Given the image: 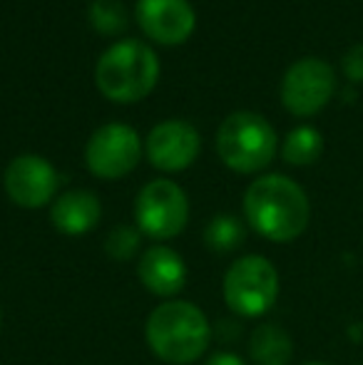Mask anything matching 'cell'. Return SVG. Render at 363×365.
Wrapping results in <instances>:
<instances>
[{
	"mask_svg": "<svg viewBox=\"0 0 363 365\" xmlns=\"http://www.w3.org/2000/svg\"><path fill=\"white\" fill-rule=\"evenodd\" d=\"M140 244V229H135V226H115L105 239V251L115 261H130L137 256Z\"/></svg>",
	"mask_w": 363,
	"mask_h": 365,
	"instance_id": "ac0fdd59",
	"label": "cell"
},
{
	"mask_svg": "<svg viewBox=\"0 0 363 365\" xmlns=\"http://www.w3.org/2000/svg\"><path fill=\"white\" fill-rule=\"evenodd\" d=\"M244 217L259 236L274 244L296 241L311 221L306 192L284 174H264L244 194Z\"/></svg>",
	"mask_w": 363,
	"mask_h": 365,
	"instance_id": "6da1fadb",
	"label": "cell"
},
{
	"mask_svg": "<svg viewBox=\"0 0 363 365\" xmlns=\"http://www.w3.org/2000/svg\"><path fill=\"white\" fill-rule=\"evenodd\" d=\"M321 152H324V137L314 127H296L281 147V157L291 167H309L321 157Z\"/></svg>",
	"mask_w": 363,
	"mask_h": 365,
	"instance_id": "2e32d148",
	"label": "cell"
},
{
	"mask_svg": "<svg viewBox=\"0 0 363 365\" xmlns=\"http://www.w3.org/2000/svg\"><path fill=\"white\" fill-rule=\"evenodd\" d=\"M244 239H247V229L232 214H219L204 229V244L214 254H232L244 244Z\"/></svg>",
	"mask_w": 363,
	"mask_h": 365,
	"instance_id": "9a60e30c",
	"label": "cell"
},
{
	"mask_svg": "<svg viewBox=\"0 0 363 365\" xmlns=\"http://www.w3.org/2000/svg\"><path fill=\"white\" fill-rule=\"evenodd\" d=\"M249 358L254 365H289L294 358V341L279 323H262L249 336Z\"/></svg>",
	"mask_w": 363,
	"mask_h": 365,
	"instance_id": "5bb4252c",
	"label": "cell"
},
{
	"mask_svg": "<svg viewBox=\"0 0 363 365\" xmlns=\"http://www.w3.org/2000/svg\"><path fill=\"white\" fill-rule=\"evenodd\" d=\"M145 338L150 351L167 365H192L207 353L212 326L199 306L172 298L147 316Z\"/></svg>",
	"mask_w": 363,
	"mask_h": 365,
	"instance_id": "7a4b0ae2",
	"label": "cell"
},
{
	"mask_svg": "<svg viewBox=\"0 0 363 365\" xmlns=\"http://www.w3.org/2000/svg\"><path fill=\"white\" fill-rule=\"evenodd\" d=\"M204 365H247V363H244V358H239L237 353L222 351V353H214Z\"/></svg>",
	"mask_w": 363,
	"mask_h": 365,
	"instance_id": "ffe728a7",
	"label": "cell"
},
{
	"mask_svg": "<svg viewBox=\"0 0 363 365\" xmlns=\"http://www.w3.org/2000/svg\"><path fill=\"white\" fill-rule=\"evenodd\" d=\"M344 73L351 82H363V43L344 55Z\"/></svg>",
	"mask_w": 363,
	"mask_h": 365,
	"instance_id": "d6986e66",
	"label": "cell"
},
{
	"mask_svg": "<svg viewBox=\"0 0 363 365\" xmlns=\"http://www.w3.org/2000/svg\"><path fill=\"white\" fill-rule=\"evenodd\" d=\"M217 154L232 172L257 174L272 164L276 132L257 112H234L217 132Z\"/></svg>",
	"mask_w": 363,
	"mask_h": 365,
	"instance_id": "277c9868",
	"label": "cell"
},
{
	"mask_svg": "<svg viewBox=\"0 0 363 365\" xmlns=\"http://www.w3.org/2000/svg\"><path fill=\"white\" fill-rule=\"evenodd\" d=\"M142 157V145L137 132L130 125L110 122L90 137L85 147L88 169L100 179L127 177Z\"/></svg>",
	"mask_w": 363,
	"mask_h": 365,
	"instance_id": "52a82bcc",
	"label": "cell"
},
{
	"mask_svg": "<svg viewBox=\"0 0 363 365\" xmlns=\"http://www.w3.org/2000/svg\"><path fill=\"white\" fill-rule=\"evenodd\" d=\"M0 328H3V313H0Z\"/></svg>",
	"mask_w": 363,
	"mask_h": 365,
	"instance_id": "7402d4cb",
	"label": "cell"
},
{
	"mask_svg": "<svg viewBox=\"0 0 363 365\" xmlns=\"http://www.w3.org/2000/svg\"><path fill=\"white\" fill-rule=\"evenodd\" d=\"M90 23L97 33L117 35L127 28V10L120 0H95L90 5Z\"/></svg>",
	"mask_w": 363,
	"mask_h": 365,
	"instance_id": "e0dca14e",
	"label": "cell"
},
{
	"mask_svg": "<svg viewBox=\"0 0 363 365\" xmlns=\"http://www.w3.org/2000/svg\"><path fill=\"white\" fill-rule=\"evenodd\" d=\"M222 293L232 313L259 318L272 311L279 298V271L267 256H242L224 274Z\"/></svg>",
	"mask_w": 363,
	"mask_h": 365,
	"instance_id": "5b68a950",
	"label": "cell"
},
{
	"mask_svg": "<svg viewBox=\"0 0 363 365\" xmlns=\"http://www.w3.org/2000/svg\"><path fill=\"white\" fill-rule=\"evenodd\" d=\"M336 87L334 68L324 60L304 58L294 63L281 82V102L296 117H311L324 110Z\"/></svg>",
	"mask_w": 363,
	"mask_h": 365,
	"instance_id": "ba28073f",
	"label": "cell"
},
{
	"mask_svg": "<svg viewBox=\"0 0 363 365\" xmlns=\"http://www.w3.org/2000/svg\"><path fill=\"white\" fill-rule=\"evenodd\" d=\"M202 140L189 122L167 120L147 137V159L160 172H184L199 157Z\"/></svg>",
	"mask_w": 363,
	"mask_h": 365,
	"instance_id": "30bf717a",
	"label": "cell"
},
{
	"mask_svg": "<svg viewBox=\"0 0 363 365\" xmlns=\"http://www.w3.org/2000/svg\"><path fill=\"white\" fill-rule=\"evenodd\" d=\"M304 365H326V363H319V361H311V363H304Z\"/></svg>",
	"mask_w": 363,
	"mask_h": 365,
	"instance_id": "44dd1931",
	"label": "cell"
},
{
	"mask_svg": "<svg viewBox=\"0 0 363 365\" xmlns=\"http://www.w3.org/2000/svg\"><path fill=\"white\" fill-rule=\"evenodd\" d=\"M5 194L20 209H40L58 192V172L38 154H20L5 169Z\"/></svg>",
	"mask_w": 363,
	"mask_h": 365,
	"instance_id": "9c48e42d",
	"label": "cell"
},
{
	"mask_svg": "<svg viewBox=\"0 0 363 365\" xmlns=\"http://www.w3.org/2000/svg\"><path fill=\"white\" fill-rule=\"evenodd\" d=\"M135 221L140 234L155 241L180 236L189 221V199L172 179H155L145 184L135 199Z\"/></svg>",
	"mask_w": 363,
	"mask_h": 365,
	"instance_id": "8992f818",
	"label": "cell"
},
{
	"mask_svg": "<svg viewBox=\"0 0 363 365\" xmlns=\"http://www.w3.org/2000/svg\"><path fill=\"white\" fill-rule=\"evenodd\" d=\"M160 80V60L155 50L140 40H120L115 43L95 68L97 90L112 102L132 105L155 90Z\"/></svg>",
	"mask_w": 363,
	"mask_h": 365,
	"instance_id": "3957f363",
	"label": "cell"
},
{
	"mask_svg": "<svg viewBox=\"0 0 363 365\" xmlns=\"http://www.w3.org/2000/svg\"><path fill=\"white\" fill-rule=\"evenodd\" d=\"M137 276L152 296L172 301L187 286V264L175 249L155 244L137 261Z\"/></svg>",
	"mask_w": 363,
	"mask_h": 365,
	"instance_id": "7c38bea8",
	"label": "cell"
},
{
	"mask_svg": "<svg viewBox=\"0 0 363 365\" xmlns=\"http://www.w3.org/2000/svg\"><path fill=\"white\" fill-rule=\"evenodd\" d=\"M102 219V204L88 189H73L60 194L50 207V221L65 236H83Z\"/></svg>",
	"mask_w": 363,
	"mask_h": 365,
	"instance_id": "4fadbf2b",
	"label": "cell"
},
{
	"mask_svg": "<svg viewBox=\"0 0 363 365\" xmlns=\"http://www.w3.org/2000/svg\"><path fill=\"white\" fill-rule=\"evenodd\" d=\"M137 23L160 45H180L194 33L197 15L187 0H140Z\"/></svg>",
	"mask_w": 363,
	"mask_h": 365,
	"instance_id": "8fae6325",
	"label": "cell"
}]
</instances>
